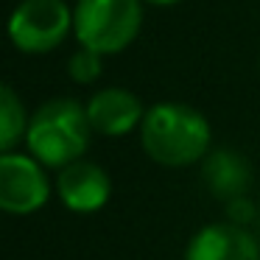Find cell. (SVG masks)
<instances>
[{
  "label": "cell",
  "mask_w": 260,
  "mask_h": 260,
  "mask_svg": "<svg viewBox=\"0 0 260 260\" xmlns=\"http://www.w3.org/2000/svg\"><path fill=\"white\" fill-rule=\"evenodd\" d=\"M143 3H151V6H174L179 0H143Z\"/></svg>",
  "instance_id": "obj_13"
},
{
  "label": "cell",
  "mask_w": 260,
  "mask_h": 260,
  "mask_svg": "<svg viewBox=\"0 0 260 260\" xmlns=\"http://www.w3.org/2000/svg\"><path fill=\"white\" fill-rule=\"evenodd\" d=\"M202 179L213 196L230 202L238 196H249L246 190L252 185V165L232 148H213L202 159Z\"/></svg>",
  "instance_id": "obj_9"
},
{
  "label": "cell",
  "mask_w": 260,
  "mask_h": 260,
  "mask_svg": "<svg viewBox=\"0 0 260 260\" xmlns=\"http://www.w3.org/2000/svg\"><path fill=\"white\" fill-rule=\"evenodd\" d=\"M101 53L90 51V48H79L68 62V76L76 84H92L101 76Z\"/></svg>",
  "instance_id": "obj_11"
},
{
  "label": "cell",
  "mask_w": 260,
  "mask_h": 260,
  "mask_svg": "<svg viewBox=\"0 0 260 260\" xmlns=\"http://www.w3.org/2000/svg\"><path fill=\"white\" fill-rule=\"evenodd\" d=\"M28 120H31V115L25 109L23 98L9 84L0 81V154L14 151V146L20 140H25Z\"/></svg>",
  "instance_id": "obj_10"
},
{
  "label": "cell",
  "mask_w": 260,
  "mask_h": 260,
  "mask_svg": "<svg viewBox=\"0 0 260 260\" xmlns=\"http://www.w3.org/2000/svg\"><path fill=\"white\" fill-rule=\"evenodd\" d=\"M73 31V9L64 0H20L9 14L6 34L20 53H51Z\"/></svg>",
  "instance_id": "obj_4"
},
{
  "label": "cell",
  "mask_w": 260,
  "mask_h": 260,
  "mask_svg": "<svg viewBox=\"0 0 260 260\" xmlns=\"http://www.w3.org/2000/svg\"><path fill=\"white\" fill-rule=\"evenodd\" d=\"M182 260H260V241L249 226L213 221L190 235Z\"/></svg>",
  "instance_id": "obj_7"
},
{
  "label": "cell",
  "mask_w": 260,
  "mask_h": 260,
  "mask_svg": "<svg viewBox=\"0 0 260 260\" xmlns=\"http://www.w3.org/2000/svg\"><path fill=\"white\" fill-rule=\"evenodd\" d=\"M143 28V0H79L73 31L81 48L109 56L137 40Z\"/></svg>",
  "instance_id": "obj_3"
},
{
  "label": "cell",
  "mask_w": 260,
  "mask_h": 260,
  "mask_svg": "<svg viewBox=\"0 0 260 260\" xmlns=\"http://www.w3.org/2000/svg\"><path fill=\"white\" fill-rule=\"evenodd\" d=\"M87 107L76 98H51L31 112L25 148L48 171H62L76 159H84L92 140Z\"/></svg>",
  "instance_id": "obj_2"
},
{
  "label": "cell",
  "mask_w": 260,
  "mask_h": 260,
  "mask_svg": "<svg viewBox=\"0 0 260 260\" xmlns=\"http://www.w3.org/2000/svg\"><path fill=\"white\" fill-rule=\"evenodd\" d=\"M51 174L28 151L0 154V213L17 218L34 215L51 202Z\"/></svg>",
  "instance_id": "obj_5"
},
{
  "label": "cell",
  "mask_w": 260,
  "mask_h": 260,
  "mask_svg": "<svg viewBox=\"0 0 260 260\" xmlns=\"http://www.w3.org/2000/svg\"><path fill=\"white\" fill-rule=\"evenodd\" d=\"M137 132L146 157L165 168H187L202 162L213 143L210 120L199 109L179 101L148 107Z\"/></svg>",
  "instance_id": "obj_1"
},
{
  "label": "cell",
  "mask_w": 260,
  "mask_h": 260,
  "mask_svg": "<svg viewBox=\"0 0 260 260\" xmlns=\"http://www.w3.org/2000/svg\"><path fill=\"white\" fill-rule=\"evenodd\" d=\"M226 204V221L238 226H249V221L254 218V204L249 196H238V199H230Z\"/></svg>",
  "instance_id": "obj_12"
},
{
  "label": "cell",
  "mask_w": 260,
  "mask_h": 260,
  "mask_svg": "<svg viewBox=\"0 0 260 260\" xmlns=\"http://www.w3.org/2000/svg\"><path fill=\"white\" fill-rule=\"evenodd\" d=\"M53 193H56L64 210H70L76 215H92L109 204L112 179L98 162L76 159L68 168L56 171Z\"/></svg>",
  "instance_id": "obj_6"
},
{
  "label": "cell",
  "mask_w": 260,
  "mask_h": 260,
  "mask_svg": "<svg viewBox=\"0 0 260 260\" xmlns=\"http://www.w3.org/2000/svg\"><path fill=\"white\" fill-rule=\"evenodd\" d=\"M87 107V118L95 135L104 137H123L140 129L143 118H146V107L143 101L126 87H104L98 90Z\"/></svg>",
  "instance_id": "obj_8"
}]
</instances>
